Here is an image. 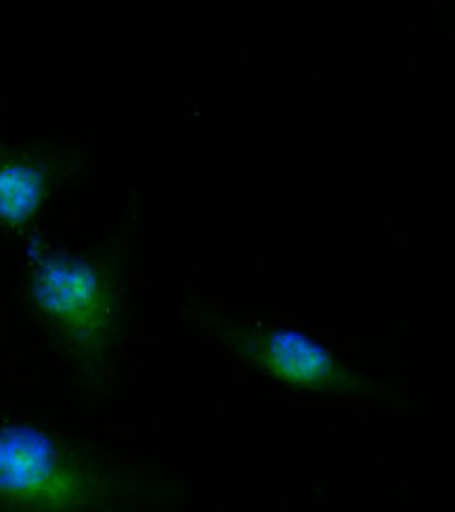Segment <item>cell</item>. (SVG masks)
Instances as JSON below:
<instances>
[{"instance_id": "obj_1", "label": "cell", "mask_w": 455, "mask_h": 512, "mask_svg": "<svg viewBox=\"0 0 455 512\" xmlns=\"http://www.w3.org/2000/svg\"><path fill=\"white\" fill-rule=\"evenodd\" d=\"M143 481L97 447L0 416V512H137Z\"/></svg>"}, {"instance_id": "obj_3", "label": "cell", "mask_w": 455, "mask_h": 512, "mask_svg": "<svg viewBox=\"0 0 455 512\" xmlns=\"http://www.w3.org/2000/svg\"><path fill=\"white\" fill-rule=\"evenodd\" d=\"M195 317L248 364L296 387L344 397H376L378 393L370 378L344 366L315 340L298 332L242 322L216 309H198Z\"/></svg>"}, {"instance_id": "obj_4", "label": "cell", "mask_w": 455, "mask_h": 512, "mask_svg": "<svg viewBox=\"0 0 455 512\" xmlns=\"http://www.w3.org/2000/svg\"><path fill=\"white\" fill-rule=\"evenodd\" d=\"M51 166L32 154L0 158V225L24 223L47 196Z\"/></svg>"}, {"instance_id": "obj_2", "label": "cell", "mask_w": 455, "mask_h": 512, "mask_svg": "<svg viewBox=\"0 0 455 512\" xmlns=\"http://www.w3.org/2000/svg\"><path fill=\"white\" fill-rule=\"evenodd\" d=\"M26 296L49 345L74 370L103 376L120 336V294L112 277L84 256L51 252L32 263Z\"/></svg>"}]
</instances>
